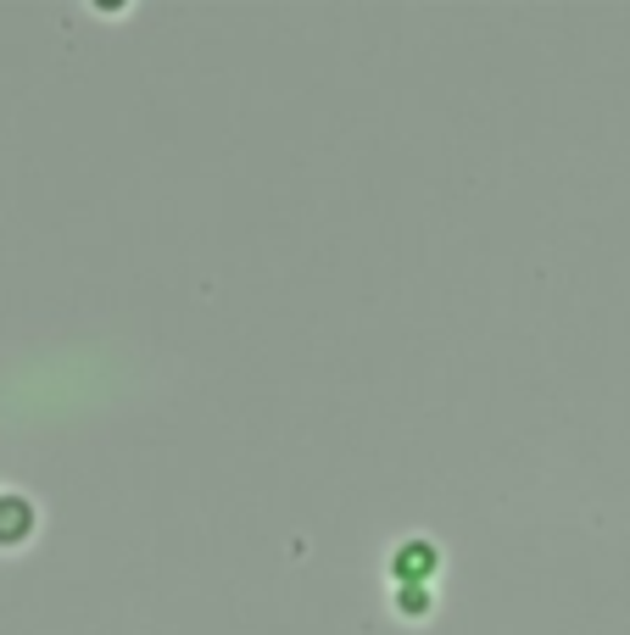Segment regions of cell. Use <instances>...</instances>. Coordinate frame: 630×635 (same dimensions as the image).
Returning <instances> with one entry per match:
<instances>
[{
  "mask_svg": "<svg viewBox=\"0 0 630 635\" xmlns=\"http://www.w3.org/2000/svg\"><path fill=\"white\" fill-rule=\"evenodd\" d=\"M402 569H430V547H413L408 558L397 552V574H402Z\"/></svg>",
  "mask_w": 630,
  "mask_h": 635,
  "instance_id": "obj_2",
  "label": "cell"
},
{
  "mask_svg": "<svg viewBox=\"0 0 630 635\" xmlns=\"http://www.w3.org/2000/svg\"><path fill=\"white\" fill-rule=\"evenodd\" d=\"M29 524H34L29 502H18V496H0V540H18V535H29Z\"/></svg>",
  "mask_w": 630,
  "mask_h": 635,
  "instance_id": "obj_1",
  "label": "cell"
}]
</instances>
